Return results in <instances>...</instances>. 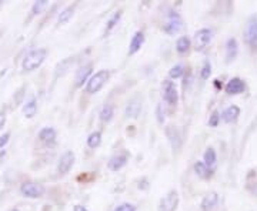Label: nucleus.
<instances>
[{
  "label": "nucleus",
  "instance_id": "obj_18",
  "mask_svg": "<svg viewBox=\"0 0 257 211\" xmlns=\"http://www.w3.org/2000/svg\"><path fill=\"white\" fill-rule=\"evenodd\" d=\"M239 53V44H237V40L234 38L227 39L226 42V60L227 62H233L236 59Z\"/></svg>",
  "mask_w": 257,
  "mask_h": 211
},
{
  "label": "nucleus",
  "instance_id": "obj_9",
  "mask_svg": "<svg viewBox=\"0 0 257 211\" xmlns=\"http://www.w3.org/2000/svg\"><path fill=\"white\" fill-rule=\"evenodd\" d=\"M74 162H76V156H74L73 151H66L61 154V157L59 159V163H57V171L60 174H67L72 167L74 166Z\"/></svg>",
  "mask_w": 257,
  "mask_h": 211
},
{
  "label": "nucleus",
  "instance_id": "obj_33",
  "mask_svg": "<svg viewBox=\"0 0 257 211\" xmlns=\"http://www.w3.org/2000/svg\"><path fill=\"white\" fill-rule=\"evenodd\" d=\"M113 211H136V207L133 204H129V203H123L120 206H117Z\"/></svg>",
  "mask_w": 257,
  "mask_h": 211
},
{
  "label": "nucleus",
  "instance_id": "obj_23",
  "mask_svg": "<svg viewBox=\"0 0 257 211\" xmlns=\"http://www.w3.org/2000/svg\"><path fill=\"white\" fill-rule=\"evenodd\" d=\"M114 117V106L111 103H107L102 107V112H100V120L103 123H109L113 120Z\"/></svg>",
  "mask_w": 257,
  "mask_h": 211
},
{
  "label": "nucleus",
  "instance_id": "obj_22",
  "mask_svg": "<svg viewBox=\"0 0 257 211\" xmlns=\"http://www.w3.org/2000/svg\"><path fill=\"white\" fill-rule=\"evenodd\" d=\"M195 173L202 178V180H208L211 177V169H208L207 166L203 162L195 163Z\"/></svg>",
  "mask_w": 257,
  "mask_h": 211
},
{
  "label": "nucleus",
  "instance_id": "obj_31",
  "mask_svg": "<svg viewBox=\"0 0 257 211\" xmlns=\"http://www.w3.org/2000/svg\"><path fill=\"white\" fill-rule=\"evenodd\" d=\"M220 112L219 110H214V112L210 114V117H208V126L210 127H217L219 123H220Z\"/></svg>",
  "mask_w": 257,
  "mask_h": 211
},
{
  "label": "nucleus",
  "instance_id": "obj_20",
  "mask_svg": "<svg viewBox=\"0 0 257 211\" xmlns=\"http://www.w3.org/2000/svg\"><path fill=\"white\" fill-rule=\"evenodd\" d=\"M246 190L257 197V171L250 170L246 175Z\"/></svg>",
  "mask_w": 257,
  "mask_h": 211
},
{
  "label": "nucleus",
  "instance_id": "obj_7",
  "mask_svg": "<svg viewBox=\"0 0 257 211\" xmlns=\"http://www.w3.org/2000/svg\"><path fill=\"white\" fill-rule=\"evenodd\" d=\"M213 39V32L211 29H200L195 33V39H193V46L197 51H203L208 46V43Z\"/></svg>",
  "mask_w": 257,
  "mask_h": 211
},
{
  "label": "nucleus",
  "instance_id": "obj_1",
  "mask_svg": "<svg viewBox=\"0 0 257 211\" xmlns=\"http://www.w3.org/2000/svg\"><path fill=\"white\" fill-rule=\"evenodd\" d=\"M46 57H48V50L46 49L30 50L25 56L23 62H22V69L25 72H29V73L35 72L45 63Z\"/></svg>",
  "mask_w": 257,
  "mask_h": 211
},
{
  "label": "nucleus",
  "instance_id": "obj_24",
  "mask_svg": "<svg viewBox=\"0 0 257 211\" xmlns=\"http://www.w3.org/2000/svg\"><path fill=\"white\" fill-rule=\"evenodd\" d=\"M192 47V40L187 38V36H182V38L177 39L176 42V50L179 54H186Z\"/></svg>",
  "mask_w": 257,
  "mask_h": 211
},
{
  "label": "nucleus",
  "instance_id": "obj_5",
  "mask_svg": "<svg viewBox=\"0 0 257 211\" xmlns=\"http://www.w3.org/2000/svg\"><path fill=\"white\" fill-rule=\"evenodd\" d=\"M183 27L184 23L182 16H180L179 13L171 12L170 14H169V19H167L166 25L163 26V32L167 33L169 36H174V35L180 33V32L183 30Z\"/></svg>",
  "mask_w": 257,
  "mask_h": 211
},
{
  "label": "nucleus",
  "instance_id": "obj_6",
  "mask_svg": "<svg viewBox=\"0 0 257 211\" xmlns=\"http://www.w3.org/2000/svg\"><path fill=\"white\" fill-rule=\"evenodd\" d=\"M20 193L27 199H40L45 194V187L37 181H25L20 186Z\"/></svg>",
  "mask_w": 257,
  "mask_h": 211
},
{
  "label": "nucleus",
  "instance_id": "obj_37",
  "mask_svg": "<svg viewBox=\"0 0 257 211\" xmlns=\"http://www.w3.org/2000/svg\"><path fill=\"white\" fill-rule=\"evenodd\" d=\"M73 211H89L86 209L85 206H80V204H77V206H74L73 207Z\"/></svg>",
  "mask_w": 257,
  "mask_h": 211
},
{
  "label": "nucleus",
  "instance_id": "obj_32",
  "mask_svg": "<svg viewBox=\"0 0 257 211\" xmlns=\"http://www.w3.org/2000/svg\"><path fill=\"white\" fill-rule=\"evenodd\" d=\"M211 75V64L210 62H205L203 63V67H202V70H200V77L203 79V80H207L208 77Z\"/></svg>",
  "mask_w": 257,
  "mask_h": 211
},
{
  "label": "nucleus",
  "instance_id": "obj_10",
  "mask_svg": "<svg viewBox=\"0 0 257 211\" xmlns=\"http://www.w3.org/2000/svg\"><path fill=\"white\" fill-rule=\"evenodd\" d=\"M92 72H93V64L92 63L80 66L79 70L76 72V76H74V86L82 87L85 83H87L89 79L92 77Z\"/></svg>",
  "mask_w": 257,
  "mask_h": 211
},
{
  "label": "nucleus",
  "instance_id": "obj_39",
  "mask_svg": "<svg viewBox=\"0 0 257 211\" xmlns=\"http://www.w3.org/2000/svg\"><path fill=\"white\" fill-rule=\"evenodd\" d=\"M9 211H19L17 209H12V210H9Z\"/></svg>",
  "mask_w": 257,
  "mask_h": 211
},
{
  "label": "nucleus",
  "instance_id": "obj_16",
  "mask_svg": "<svg viewBox=\"0 0 257 211\" xmlns=\"http://www.w3.org/2000/svg\"><path fill=\"white\" fill-rule=\"evenodd\" d=\"M219 203V194L216 191H211L205 196V199L202 200V204H200V209L202 211H211Z\"/></svg>",
  "mask_w": 257,
  "mask_h": 211
},
{
  "label": "nucleus",
  "instance_id": "obj_29",
  "mask_svg": "<svg viewBox=\"0 0 257 211\" xmlns=\"http://www.w3.org/2000/svg\"><path fill=\"white\" fill-rule=\"evenodd\" d=\"M184 76V67L182 64H176V66H173L170 69V72H169V77H170L171 80H177V79H180V77H183Z\"/></svg>",
  "mask_w": 257,
  "mask_h": 211
},
{
  "label": "nucleus",
  "instance_id": "obj_35",
  "mask_svg": "<svg viewBox=\"0 0 257 211\" xmlns=\"http://www.w3.org/2000/svg\"><path fill=\"white\" fill-rule=\"evenodd\" d=\"M156 114H157V120H159V123H163V122H164V110H163V106H161V104L157 106V109H156Z\"/></svg>",
  "mask_w": 257,
  "mask_h": 211
},
{
  "label": "nucleus",
  "instance_id": "obj_26",
  "mask_svg": "<svg viewBox=\"0 0 257 211\" xmlns=\"http://www.w3.org/2000/svg\"><path fill=\"white\" fill-rule=\"evenodd\" d=\"M216 162H217V154H216V150L213 149V147H208V149H206L205 154H203V163H205L208 169H210V167H213V166L216 164Z\"/></svg>",
  "mask_w": 257,
  "mask_h": 211
},
{
  "label": "nucleus",
  "instance_id": "obj_25",
  "mask_svg": "<svg viewBox=\"0 0 257 211\" xmlns=\"http://www.w3.org/2000/svg\"><path fill=\"white\" fill-rule=\"evenodd\" d=\"M37 113V101L36 99H30L29 101H26V104L23 106V114L26 119H33Z\"/></svg>",
  "mask_w": 257,
  "mask_h": 211
},
{
  "label": "nucleus",
  "instance_id": "obj_40",
  "mask_svg": "<svg viewBox=\"0 0 257 211\" xmlns=\"http://www.w3.org/2000/svg\"><path fill=\"white\" fill-rule=\"evenodd\" d=\"M0 4H1V1H0Z\"/></svg>",
  "mask_w": 257,
  "mask_h": 211
},
{
  "label": "nucleus",
  "instance_id": "obj_14",
  "mask_svg": "<svg viewBox=\"0 0 257 211\" xmlns=\"http://www.w3.org/2000/svg\"><path fill=\"white\" fill-rule=\"evenodd\" d=\"M56 138H57V134L53 127H45L39 131V140L45 146H54Z\"/></svg>",
  "mask_w": 257,
  "mask_h": 211
},
{
  "label": "nucleus",
  "instance_id": "obj_3",
  "mask_svg": "<svg viewBox=\"0 0 257 211\" xmlns=\"http://www.w3.org/2000/svg\"><path fill=\"white\" fill-rule=\"evenodd\" d=\"M246 44L250 47L252 51H257V14H253L247 19L243 30Z\"/></svg>",
  "mask_w": 257,
  "mask_h": 211
},
{
  "label": "nucleus",
  "instance_id": "obj_11",
  "mask_svg": "<svg viewBox=\"0 0 257 211\" xmlns=\"http://www.w3.org/2000/svg\"><path fill=\"white\" fill-rule=\"evenodd\" d=\"M164 133H166V137L169 138V143H170L171 149L179 150L182 147V143H183V140H182V133H180V130H179L176 126H167L166 130H164Z\"/></svg>",
  "mask_w": 257,
  "mask_h": 211
},
{
  "label": "nucleus",
  "instance_id": "obj_36",
  "mask_svg": "<svg viewBox=\"0 0 257 211\" xmlns=\"http://www.w3.org/2000/svg\"><path fill=\"white\" fill-rule=\"evenodd\" d=\"M6 125V116H4V113H1L0 114V131H1V128L4 127Z\"/></svg>",
  "mask_w": 257,
  "mask_h": 211
},
{
  "label": "nucleus",
  "instance_id": "obj_21",
  "mask_svg": "<svg viewBox=\"0 0 257 211\" xmlns=\"http://www.w3.org/2000/svg\"><path fill=\"white\" fill-rule=\"evenodd\" d=\"M74 10H76V3L67 6V7H64V9L59 13V16H57V23H59V25H66V23L73 17Z\"/></svg>",
  "mask_w": 257,
  "mask_h": 211
},
{
  "label": "nucleus",
  "instance_id": "obj_27",
  "mask_svg": "<svg viewBox=\"0 0 257 211\" xmlns=\"http://www.w3.org/2000/svg\"><path fill=\"white\" fill-rule=\"evenodd\" d=\"M102 144V133L100 131H93L90 133L87 137V146L90 149H98L99 146Z\"/></svg>",
  "mask_w": 257,
  "mask_h": 211
},
{
  "label": "nucleus",
  "instance_id": "obj_2",
  "mask_svg": "<svg viewBox=\"0 0 257 211\" xmlns=\"http://www.w3.org/2000/svg\"><path fill=\"white\" fill-rule=\"evenodd\" d=\"M109 79H110V72L109 70H99L98 73L92 75L89 82L86 83V91L89 94H96L109 82Z\"/></svg>",
  "mask_w": 257,
  "mask_h": 211
},
{
  "label": "nucleus",
  "instance_id": "obj_13",
  "mask_svg": "<svg viewBox=\"0 0 257 211\" xmlns=\"http://www.w3.org/2000/svg\"><path fill=\"white\" fill-rule=\"evenodd\" d=\"M226 93L229 96H236V94H242L246 90V83L240 77H233L232 80H229V83L224 87Z\"/></svg>",
  "mask_w": 257,
  "mask_h": 211
},
{
  "label": "nucleus",
  "instance_id": "obj_12",
  "mask_svg": "<svg viewBox=\"0 0 257 211\" xmlns=\"http://www.w3.org/2000/svg\"><path fill=\"white\" fill-rule=\"evenodd\" d=\"M142 109H143V103H142V97L140 96H135L132 99L129 100L127 106H126V116L130 117V119H137L142 113Z\"/></svg>",
  "mask_w": 257,
  "mask_h": 211
},
{
  "label": "nucleus",
  "instance_id": "obj_30",
  "mask_svg": "<svg viewBox=\"0 0 257 211\" xmlns=\"http://www.w3.org/2000/svg\"><path fill=\"white\" fill-rule=\"evenodd\" d=\"M120 17H122V12H117L114 13L113 16H111L110 19H109V22L106 23V33H110L111 30L114 29V26L119 23V20H120Z\"/></svg>",
  "mask_w": 257,
  "mask_h": 211
},
{
  "label": "nucleus",
  "instance_id": "obj_28",
  "mask_svg": "<svg viewBox=\"0 0 257 211\" xmlns=\"http://www.w3.org/2000/svg\"><path fill=\"white\" fill-rule=\"evenodd\" d=\"M48 6H49V1H48V0H39V1H35L33 6H32V9H30V17H35L37 14H40Z\"/></svg>",
  "mask_w": 257,
  "mask_h": 211
},
{
  "label": "nucleus",
  "instance_id": "obj_17",
  "mask_svg": "<svg viewBox=\"0 0 257 211\" xmlns=\"http://www.w3.org/2000/svg\"><path fill=\"white\" fill-rule=\"evenodd\" d=\"M143 44H145V33L143 32H136L132 40H130V44H129V54L130 56L136 54L139 50L142 49Z\"/></svg>",
  "mask_w": 257,
  "mask_h": 211
},
{
  "label": "nucleus",
  "instance_id": "obj_38",
  "mask_svg": "<svg viewBox=\"0 0 257 211\" xmlns=\"http://www.w3.org/2000/svg\"><path fill=\"white\" fill-rule=\"evenodd\" d=\"M214 87H216V88H221L220 80H214Z\"/></svg>",
  "mask_w": 257,
  "mask_h": 211
},
{
  "label": "nucleus",
  "instance_id": "obj_19",
  "mask_svg": "<svg viewBox=\"0 0 257 211\" xmlns=\"http://www.w3.org/2000/svg\"><path fill=\"white\" fill-rule=\"evenodd\" d=\"M240 116V109L237 106H229L224 112L221 113V119L226 123H236Z\"/></svg>",
  "mask_w": 257,
  "mask_h": 211
},
{
  "label": "nucleus",
  "instance_id": "obj_34",
  "mask_svg": "<svg viewBox=\"0 0 257 211\" xmlns=\"http://www.w3.org/2000/svg\"><path fill=\"white\" fill-rule=\"evenodd\" d=\"M9 140H10V133L1 134V136H0V149H3V147L9 143Z\"/></svg>",
  "mask_w": 257,
  "mask_h": 211
},
{
  "label": "nucleus",
  "instance_id": "obj_8",
  "mask_svg": "<svg viewBox=\"0 0 257 211\" xmlns=\"http://www.w3.org/2000/svg\"><path fill=\"white\" fill-rule=\"evenodd\" d=\"M177 206H179V194H177V191L171 190L160 200L157 211H176Z\"/></svg>",
  "mask_w": 257,
  "mask_h": 211
},
{
  "label": "nucleus",
  "instance_id": "obj_4",
  "mask_svg": "<svg viewBox=\"0 0 257 211\" xmlns=\"http://www.w3.org/2000/svg\"><path fill=\"white\" fill-rule=\"evenodd\" d=\"M161 96H163V100L171 106H177L179 103V91H177V87L174 84V82L171 80H164L163 84H161Z\"/></svg>",
  "mask_w": 257,
  "mask_h": 211
},
{
  "label": "nucleus",
  "instance_id": "obj_15",
  "mask_svg": "<svg viewBox=\"0 0 257 211\" xmlns=\"http://www.w3.org/2000/svg\"><path fill=\"white\" fill-rule=\"evenodd\" d=\"M127 162H129V156L127 154H117V156H113L109 160L107 167L111 171H119L127 164Z\"/></svg>",
  "mask_w": 257,
  "mask_h": 211
}]
</instances>
